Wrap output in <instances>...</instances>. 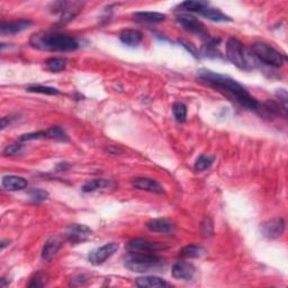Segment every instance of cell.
<instances>
[{
  "label": "cell",
  "instance_id": "obj_1",
  "mask_svg": "<svg viewBox=\"0 0 288 288\" xmlns=\"http://www.w3.org/2000/svg\"><path fill=\"white\" fill-rule=\"evenodd\" d=\"M198 79L200 83L214 88L218 93L229 98L230 100L235 101L246 109L256 111L259 105L256 98L252 97L243 86L231 77L223 76V74H218L210 70H200L198 72Z\"/></svg>",
  "mask_w": 288,
  "mask_h": 288
},
{
  "label": "cell",
  "instance_id": "obj_2",
  "mask_svg": "<svg viewBox=\"0 0 288 288\" xmlns=\"http://www.w3.org/2000/svg\"><path fill=\"white\" fill-rule=\"evenodd\" d=\"M30 44L34 49L51 52H71L79 48L77 39L72 36L51 32L33 34Z\"/></svg>",
  "mask_w": 288,
  "mask_h": 288
},
{
  "label": "cell",
  "instance_id": "obj_3",
  "mask_svg": "<svg viewBox=\"0 0 288 288\" xmlns=\"http://www.w3.org/2000/svg\"><path fill=\"white\" fill-rule=\"evenodd\" d=\"M166 259L153 253H130L125 258V267L134 273L159 272L166 266Z\"/></svg>",
  "mask_w": 288,
  "mask_h": 288
},
{
  "label": "cell",
  "instance_id": "obj_4",
  "mask_svg": "<svg viewBox=\"0 0 288 288\" xmlns=\"http://www.w3.org/2000/svg\"><path fill=\"white\" fill-rule=\"evenodd\" d=\"M250 53L246 51L240 41L235 38H230L227 43V56L234 66H237L241 70H251L253 65L251 63Z\"/></svg>",
  "mask_w": 288,
  "mask_h": 288
},
{
  "label": "cell",
  "instance_id": "obj_5",
  "mask_svg": "<svg viewBox=\"0 0 288 288\" xmlns=\"http://www.w3.org/2000/svg\"><path fill=\"white\" fill-rule=\"evenodd\" d=\"M251 51L259 61L266 63L270 67L280 68L285 63V56L279 51L264 42H255L251 45Z\"/></svg>",
  "mask_w": 288,
  "mask_h": 288
},
{
  "label": "cell",
  "instance_id": "obj_6",
  "mask_svg": "<svg viewBox=\"0 0 288 288\" xmlns=\"http://www.w3.org/2000/svg\"><path fill=\"white\" fill-rule=\"evenodd\" d=\"M176 20L182 30H185L186 32L194 34V35H197L200 38L211 39L209 31L206 30L204 24H201L196 17L187 14H180L176 16Z\"/></svg>",
  "mask_w": 288,
  "mask_h": 288
},
{
  "label": "cell",
  "instance_id": "obj_7",
  "mask_svg": "<svg viewBox=\"0 0 288 288\" xmlns=\"http://www.w3.org/2000/svg\"><path fill=\"white\" fill-rule=\"evenodd\" d=\"M125 249L130 253H153L168 249V245L162 242L150 241L147 239H133L125 244Z\"/></svg>",
  "mask_w": 288,
  "mask_h": 288
},
{
  "label": "cell",
  "instance_id": "obj_8",
  "mask_svg": "<svg viewBox=\"0 0 288 288\" xmlns=\"http://www.w3.org/2000/svg\"><path fill=\"white\" fill-rule=\"evenodd\" d=\"M84 7L80 2H59L53 4V13L60 14V23L67 24L76 17Z\"/></svg>",
  "mask_w": 288,
  "mask_h": 288
},
{
  "label": "cell",
  "instance_id": "obj_9",
  "mask_svg": "<svg viewBox=\"0 0 288 288\" xmlns=\"http://www.w3.org/2000/svg\"><path fill=\"white\" fill-rule=\"evenodd\" d=\"M118 248L119 244L116 243V242H111V243H106L97 248V249L89 253V261L95 264V266H99V264L105 262L108 258H111L118 250Z\"/></svg>",
  "mask_w": 288,
  "mask_h": 288
},
{
  "label": "cell",
  "instance_id": "obj_10",
  "mask_svg": "<svg viewBox=\"0 0 288 288\" xmlns=\"http://www.w3.org/2000/svg\"><path fill=\"white\" fill-rule=\"evenodd\" d=\"M91 233H93V231L88 227L83 225V224H72L67 230L68 240L73 244L84 243L91 237Z\"/></svg>",
  "mask_w": 288,
  "mask_h": 288
},
{
  "label": "cell",
  "instance_id": "obj_11",
  "mask_svg": "<svg viewBox=\"0 0 288 288\" xmlns=\"http://www.w3.org/2000/svg\"><path fill=\"white\" fill-rule=\"evenodd\" d=\"M285 222L283 218L277 217L261 224V232L268 239H277L284 234Z\"/></svg>",
  "mask_w": 288,
  "mask_h": 288
},
{
  "label": "cell",
  "instance_id": "obj_12",
  "mask_svg": "<svg viewBox=\"0 0 288 288\" xmlns=\"http://www.w3.org/2000/svg\"><path fill=\"white\" fill-rule=\"evenodd\" d=\"M286 109L284 106H281L279 102H276L274 100H267L263 104H259L256 111L259 112V114L263 117L267 118H273L277 117L279 115H286Z\"/></svg>",
  "mask_w": 288,
  "mask_h": 288
},
{
  "label": "cell",
  "instance_id": "obj_13",
  "mask_svg": "<svg viewBox=\"0 0 288 288\" xmlns=\"http://www.w3.org/2000/svg\"><path fill=\"white\" fill-rule=\"evenodd\" d=\"M132 186L136 189H140V191H146L154 194H164L163 187L161 186L157 180L151 179V178H135V179L132 181Z\"/></svg>",
  "mask_w": 288,
  "mask_h": 288
},
{
  "label": "cell",
  "instance_id": "obj_14",
  "mask_svg": "<svg viewBox=\"0 0 288 288\" xmlns=\"http://www.w3.org/2000/svg\"><path fill=\"white\" fill-rule=\"evenodd\" d=\"M171 273L176 279L191 280L195 275V267L191 262L178 261L172 266Z\"/></svg>",
  "mask_w": 288,
  "mask_h": 288
},
{
  "label": "cell",
  "instance_id": "obj_15",
  "mask_svg": "<svg viewBox=\"0 0 288 288\" xmlns=\"http://www.w3.org/2000/svg\"><path fill=\"white\" fill-rule=\"evenodd\" d=\"M33 25L32 20L28 19H19L15 22H7L3 23L2 26H0V32H2L3 35H7V34H17L20 33L23 31L30 28V26Z\"/></svg>",
  "mask_w": 288,
  "mask_h": 288
},
{
  "label": "cell",
  "instance_id": "obj_16",
  "mask_svg": "<svg viewBox=\"0 0 288 288\" xmlns=\"http://www.w3.org/2000/svg\"><path fill=\"white\" fill-rule=\"evenodd\" d=\"M147 228L151 232L155 233H171L174 232L175 225L170 221L166 220V218H154V220L149 221L147 223Z\"/></svg>",
  "mask_w": 288,
  "mask_h": 288
},
{
  "label": "cell",
  "instance_id": "obj_17",
  "mask_svg": "<svg viewBox=\"0 0 288 288\" xmlns=\"http://www.w3.org/2000/svg\"><path fill=\"white\" fill-rule=\"evenodd\" d=\"M135 285L141 288H163L169 286L166 280L157 276H144V277L136 278Z\"/></svg>",
  "mask_w": 288,
  "mask_h": 288
},
{
  "label": "cell",
  "instance_id": "obj_18",
  "mask_svg": "<svg viewBox=\"0 0 288 288\" xmlns=\"http://www.w3.org/2000/svg\"><path fill=\"white\" fill-rule=\"evenodd\" d=\"M27 180L19 176H5L3 178V187L10 192L22 191L27 187Z\"/></svg>",
  "mask_w": 288,
  "mask_h": 288
},
{
  "label": "cell",
  "instance_id": "obj_19",
  "mask_svg": "<svg viewBox=\"0 0 288 288\" xmlns=\"http://www.w3.org/2000/svg\"><path fill=\"white\" fill-rule=\"evenodd\" d=\"M61 245H62V243L59 239H56V238L49 239L47 242H45V244L43 246L42 258L45 261H51L52 259L57 255V252L60 251Z\"/></svg>",
  "mask_w": 288,
  "mask_h": 288
},
{
  "label": "cell",
  "instance_id": "obj_20",
  "mask_svg": "<svg viewBox=\"0 0 288 288\" xmlns=\"http://www.w3.org/2000/svg\"><path fill=\"white\" fill-rule=\"evenodd\" d=\"M119 39L128 47L135 48L142 42L143 35L141 32L136 30H124L119 34Z\"/></svg>",
  "mask_w": 288,
  "mask_h": 288
},
{
  "label": "cell",
  "instance_id": "obj_21",
  "mask_svg": "<svg viewBox=\"0 0 288 288\" xmlns=\"http://www.w3.org/2000/svg\"><path fill=\"white\" fill-rule=\"evenodd\" d=\"M198 14L203 16V17H205V18L212 20V22H217V23H220V22H232V19L230 18L228 15L223 14L220 9L210 7V6H207V7H205L204 9H201Z\"/></svg>",
  "mask_w": 288,
  "mask_h": 288
},
{
  "label": "cell",
  "instance_id": "obj_22",
  "mask_svg": "<svg viewBox=\"0 0 288 288\" xmlns=\"http://www.w3.org/2000/svg\"><path fill=\"white\" fill-rule=\"evenodd\" d=\"M113 185L112 180L108 179H93L89 180L85 183L83 186V192L84 193H94L97 191H100V189L109 188Z\"/></svg>",
  "mask_w": 288,
  "mask_h": 288
},
{
  "label": "cell",
  "instance_id": "obj_23",
  "mask_svg": "<svg viewBox=\"0 0 288 288\" xmlns=\"http://www.w3.org/2000/svg\"><path fill=\"white\" fill-rule=\"evenodd\" d=\"M133 17L136 19L146 22V23H162L166 20L167 16L161 13H153V11H139V13H134Z\"/></svg>",
  "mask_w": 288,
  "mask_h": 288
},
{
  "label": "cell",
  "instance_id": "obj_24",
  "mask_svg": "<svg viewBox=\"0 0 288 288\" xmlns=\"http://www.w3.org/2000/svg\"><path fill=\"white\" fill-rule=\"evenodd\" d=\"M45 66L51 72H61L67 68V60L63 57H51L45 62Z\"/></svg>",
  "mask_w": 288,
  "mask_h": 288
},
{
  "label": "cell",
  "instance_id": "obj_25",
  "mask_svg": "<svg viewBox=\"0 0 288 288\" xmlns=\"http://www.w3.org/2000/svg\"><path fill=\"white\" fill-rule=\"evenodd\" d=\"M207 6H210V4L207 2H183L181 3L178 8L179 10L183 11H189V13H199L201 9H204Z\"/></svg>",
  "mask_w": 288,
  "mask_h": 288
},
{
  "label": "cell",
  "instance_id": "obj_26",
  "mask_svg": "<svg viewBox=\"0 0 288 288\" xmlns=\"http://www.w3.org/2000/svg\"><path fill=\"white\" fill-rule=\"evenodd\" d=\"M205 253V249L200 245H186L180 250V256L183 258H199Z\"/></svg>",
  "mask_w": 288,
  "mask_h": 288
},
{
  "label": "cell",
  "instance_id": "obj_27",
  "mask_svg": "<svg viewBox=\"0 0 288 288\" xmlns=\"http://www.w3.org/2000/svg\"><path fill=\"white\" fill-rule=\"evenodd\" d=\"M215 158L210 154H201L200 157L196 160L195 162V169L196 171H204L210 169L213 162H214Z\"/></svg>",
  "mask_w": 288,
  "mask_h": 288
},
{
  "label": "cell",
  "instance_id": "obj_28",
  "mask_svg": "<svg viewBox=\"0 0 288 288\" xmlns=\"http://www.w3.org/2000/svg\"><path fill=\"white\" fill-rule=\"evenodd\" d=\"M48 139L56 140V141H68V135L65 130L61 129L60 126H52L49 130L45 131Z\"/></svg>",
  "mask_w": 288,
  "mask_h": 288
},
{
  "label": "cell",
  "instance_id": "obj_29",
  "mask_svg": "<svg viewBox=\"0 0 288 288\" xmlns=\"http://www.w3.org/2000/svg\"><path fill=\"white\" fill-rule=\"evenodd\" d=\"M172 113H174L175 118L179 123L186 122L187 118V107L185 104L182 102H175L174 106H172Z\"/></svg>",
  "mask_w": 288,
  "mask_h": 288
},
{
  "label": "cell",
  "instance_id": "obj_30",
  "mask_svg": "<svg viewBox=\"0 0 288 288\" xmlns=\"http://www.w3.org/2000/svg\"><path fill=\"white\" fill-rule=\"evenodd\" d=\"M30 197L33 203L39 204V203H43V201L49 198V193L47 191H44V189L35 188L30 192Z\"/></svg>",
  "mask_w": 288,
  "mask_h": 288
},
{
  "label": "cell",
  "instance_id": "obj_31",
  "mask_svg": "<svg viewBox=\"0 0 288 288\" xmlns=\"http://www.w3.org/2000/svg\"><path fill=\"white\" fill-rule=\"evenodd\" d=\"M27 90L30 93H37V94H44V95H59L60 90L53 88V87H44V86H31Z\"/></svg>",
  "mask_w": 288,
  "mask_h": 288
},
{
  "label": "cell",
  "instance_id": "obj_32",
  "mask_svg": "<svg viewBox=\"0 0 288 288\" xmlns=\"http://www.w3.org/2000/svg\"><path fill=\"white\" fill-rule=\"evenodd\" d=\"M43 139H48L45 132H34V133L23 134L19 137V142H28L34 140H43Z\"/></svg>",
  "mask_w": 288,
  "mask_h": 288
},
{
  "label": "cell",
  "instance_id": "obj_33",
  "mask_svg": "<svg viewBox=\"0 0 288 288\" xmlns=\"http://www.w3.org/2000/svg\"><path fill=\"white\" fill-rule=\"evenodd\" d=\"M23 150V144L16 143V144H10V146L6 147L4 150L5 155H16L18 154Z\"/></svg>",
  "mask_w": 288,
  "mask_h": 288
},
{
  "label": "cell",
  "instance_id": "obj_34",
  "mask_svg": "<svg viewBox=\"0 0 288 288\" xmlns=\"http://www.w3.org/2000/svg\"><path fill=\"white\" fill-rule=\"evenodd\" d=\"M47 283V280H45V276L42 273H38L36 274L35 277L32 279V281L30 283V287H43Z\"/></svg>",
  "mask_w": 288,
  "mask_h": 288
},
{
  "label": "cell",
  "instance_id": "obj_35",
  "mask_svg": "<svg viewBox=\"0 0 288 288\" xmlns=\"http://www.w3.org/2000/svg\"><path fill=\"white\" fill-rule=\"evenodd\" d=\"M183 47H185L189 52H191V53H193V55H195V56H197V51H196V49L193 47V44H191V43H188V42H186V41H179Z\"/></svg>",
  "mask_w": 288,
  "mask_h": 288
}]
</instances>
